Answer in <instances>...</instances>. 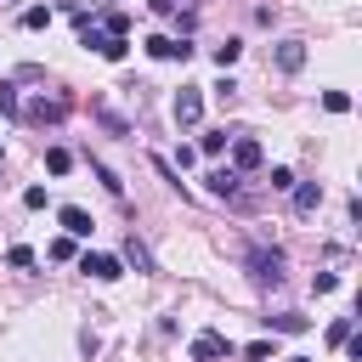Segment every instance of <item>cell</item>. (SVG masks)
<instances>
[{"label":"cell","instance_id":"obj_1","mask_svg":"<svg viewBox=\"0 0 362 362\" xmlns=\"http://www.w3.org/2000/svg\"><path fill=\"white\" fill-rule=\"evenodd\" d=\"M249 272H255V283H283V272H288V255L272 243V249H249Z\"/></svg>","mask_w":362,"mask_h":362},{"label":"cell","instance_id":"obj_2","mask_svg":"<svg viewBox=\"0 0 362 362\" xmlns=\"http://www.w3.org/2000/svg\"><path fill=\"white\" fill-rule=\"evenodd\" d=\"M170 113H175V124H181V130H192V124L204 119V90H198V85H181V90H175V102H170Z\"/></svg>","mask_w":362,"mask_h":362},{"label":"cell","instance_id":"obj_3","mask_svg":"<svg viewBox=\"0 0 362 362\" xmlns=\"http://www.w3.org/2000/svg\"><path fill=\"white\" fill-rule=\"evenodd\" d=\"M79 272L85 277H96V283H113V277H124V266H119V255H79Z\"/></svg>","mask_w":362,"mask_h":362},{"label":"cell","instance_id":"obj_4","mask_svg":"<svg viewBox=\"0 0 362 362\" xmlns=\"http://www.w3.org/2000/svg\"><path fill=\"white\" fill-rule=\"evenodd\" d=\"M187 356H192V362H221V356H232V339H226V334H198V339L187 345Z\"/></svg>","mask_w":362,"mask_h":362},{"label":"cell","instance_id":"obj_5","mask_svg":"<svg viewBox=\"0 0 362 362\" xmlns=\"http://www.w3.org/2000/svg\"><path fill=\"white\" fill-rule=\"evenodd\" d=\"M226 147H232V170H238V175H243V170H260V158H266L255 136H232Z\"/></svg>","mask_w":362,"mask_h":362},{"label":"cell","instance_id":"obj_6","mask_svg":"<svg viewBox=\"0 0 362 362\" xmlns=\"http://www.w3.org/2000/svg\"><path fill=\"white\" fill-rule=\"evenodd\" d=\"M147 57H158V62H187L192 45H187V40H170V34H153V40H147Z\"/></svg>","mask_w":362,"mask_h":362},{"label":"cell","instance_id":"obj_7","mask_svg":"<svg viewBox=\"0 0 362 362\" xmlns=\"http://www.w3.org/2000/svg\"><path fill=\"white\" fill-rule=\"evenodd\" d=\"M57 221H62V232H68V238H90V232H96V221H90L79 204H62V209H57Z\"/></svg>","mask_w":362,"mask_h":362},{"label":"cell","instance_id":"obj_8","mask_svg":"<svg viewBox=\"0 0 362 362\" xmlns=\"http://www.w3.org/2000/svg\"><path fill=\"white\" fill-rule=\"evenodd\" d=\"M272 62H277L283 74H300V68H305V40H283V45L272 51Z\"/></svg>","mask_w":362,"mask_h":362},{"label":"cell","instance_id":"obj_9","mask_svg":"<svg viewBox=\"0 0 362 362\" xmlns=\"http://www.w3.org/2000/svg\"><path fill=\"white\" fill-rule=\"evenodd\" d=\"M204 181H209V192H215V198H238V181H243V175L226 164V170H209Z\"/></svg>","mask_w":362,"mask_h":362},{"label":"cell","instance_id":"obj_10","mask_svg":"<svg viewBox=\"0 0 362 362\" xmlns=\"http://www.w3.org/2000/svg\"><path fill=\"white\" fill-rule=\"evenodd\" d=\"M266 328H272V334H305L311 317H300V311H277V317H266Z\"/></svg>","mask_w":362,"mask_h":362},{"label":"cell","instance_id":"obj_11","mask_svg":"<svg viewBox=\"0 0 362 362\" xmlns=\"http://www.w3.org/2000/svg\"><path fill=\"white\" fill-rule=\"evenodd\" d=\"M28 113H34V119H40V124H57V119H62V113H68V102H62V96H51V102H45V96H40V102H34V107H28Z\"/></svg>","mask_w":362,"mask_h":362},{"label":"cell","instance_id":"obj_12","mask_svg":"<svg viewBox=\"0 0 362 362\" xmlns=\"http://www.w3.org/2000/svg\"><path fill=\"white\" fill-rule=\"evenodd\" d=\"M288 192H294V209H300V215H311V209L322 204V187H317V181H305V187H288Z\"/></svg>","mask_w":362,"mask_h":362},{"label":"cell","instance_id":"obj_13","mask_svg":"<svg viewBox=\"0 0 362 362\" xmlns=\"http://www.w3.org/2000/svg\"><path fill=\"white\" fill-rule=\"evenodd\" d=\"M96 51H102L107 62H124V57H130V40H124V34H102V45H96Z\"/></svg>","mask_w":362,"mask_h":362},{"label":"cell","instance_id":"obj_14","mask_svg":"<svg viewBox=\"0 0 362 362\" xmlns=\"http://www.w3.org/2000/svg\"><path fill=\"white\" fill-rule=\"evenodd\" d=\"M124 260H130L136 272H153V255H147V243H136V232L124 238Z\"/></svg>","mask_w":362,"mask_h":362},{"label":"cell","instance_id":"obj_15","mask_svg":"<svg viewBox=\"0 0 362 362\" xmlns=\"http://www.w3.org/2000/svg\"><path fill=\"white\" fill-rule=\"evenodd\" d=\"M238 57H243V40H226V45H215V68H221V74H226Z\"/></svg>","mask_w":362,"mask_h":362},{"label":"cell","instance_id":"obj_16","mask_svg":"<svg viewBox=\"0 0 362 362\" xmlns=\"http://www.w3.org/2000/svg\"><path fill=\"white\" fill-rule=\"evenodd\" d=\"M226 141H232L226 130H204V136H198V153H209V158H215V153H226Z\"/></svg>","mask_w":362,"mask_h":362},{"label":"cell","instance_id":"obj_17","mask_svg":"<svg viewBox=\"0 0 362 362\" xmlns=\"http://www.w3.org/2000/svg\"><path fill=\"white\" fill-rule=\"evenodd\" d=\"M45 170H51V175H68V170H74V153H68V147H51V153H45Z\"/></svg>","mask_w":362,"mask_h":362},{"label":"cell","instance_id":"obj_18","mask_svg":"<svg viewBox=\"0 0 362 362\" xmlns=\"http://www.w3.org/2000/svg\"><path fill=\"white\" fill-rule=\"evenodd\" d=\"M90 170H96V181H102V187H107L113 198H124V181H119V175H113V170H107L102 158H90Z\"/></svg>","mask_w":362,"mask_h":362},{"label":"cell","instance_id":"obj_19","mask_svg":"<svg viewBox=\"0 0 362 362\" xmlns=\"http://www.w3.org/2000/svg\"><path fill=\"white\" fill-rule=\"evenodd\" d=\"M51 260H79V249H74V238L62 232V238H51V249H45Z\"/></svg>","mask_w":362,"mask_h":362},{"label":"cell","instance_id":"obj_20","mask_svg":"<svg viewBox=\"0 0 362 362\" xmlns=\"http://www.w3.org/2000/svg\"><path fill=\"white\" fill-rule=\"evenodd\" d=\"M6 266L28 272V266H34V249H28V243H11V249H6Z\"/></svg>","mask_w":362,"mask_h":362},{"label":"cell","instance_id":"obj_21","mask_svg":"<svg viewBox=\"0 0 362 362\" xmlns=\"http://www.w3.org/2000/svg\"><path fill=\"white\" fill-rule=\"evenodd\" d=\"M45 23H51V6H28V11H23V28H28V34L45 28Z\"/></svg>","mask_w":362,"mask_h":362},{"label":"cell","instance_id":"obj_22","mask_svg":"<svg viewBox=\"0 0 362 362\" xmlns=\"http://www.w3.org/2000/svg\"><path fill=\"white\" fill-rule=\"evenodd\" d=\"M266 181H272V192H288V187H294V170H288V164H272Z\"/></svg>","mask_w":362,"mask_h":362},{"label":"cell","instance_id":"obj_23","mask_svg":"<svg viewBox=\"0 0 362 362\" xmlns=\"http://www.w3.org/2000/svg\"><path fill=\"white\" fill-rule=\"evenodd\" d=\"M0 113H11V119L23 113V102H17V85H6V79H0Z\"/></svg>","mask_w":362,"mask_h":362},{"label":"cell","instance_id":"obj_24","mask_svg":"<svg viewBox=\"0 0 362 362\" xmlns=\"http://www.w3.org/2000/svg\"><path fill=\"white\" fill-rule=\"evenodd\" d=\"M102 34H130V17H124V11H107V17H102Z\"/></svg>","mask_w":362,"mask_h":362},{"label":"cell","instance_id":"obj_25","mask_svg":"<svg viewBox=\"0 0 362 362\" xmlns=\"http://www.w3.org/2000/svg\"><path fill=\"white\" fill-rule=\"evenodd\" d=\"M345 339H351V317H334L328 322V345H345Z\"/></svg>","mask_w":362,"mask_h":362},{"label":"cell","instance_id":"obj_26","mask_svg":"<svg viewBox=\"0 0 362 362\" xmlns=\"http://www.w3.org/2000/svg\"><path fill=\"white\" fill-rule=\"evenodd\" d=\"M322 107H328V113H345L351 96H345V90H322Z\"/></svg>","mask_w":362,"mask_h":362},{"label":"cell","instance_id":"obj_27","mask_svg":"<svg viewBox=\"0 0 362 362\" xmlns=\"http://www.w3.org/2000/svg\"><path fill=\"white\" fill-rule=\"evenodd\" d=\"M311 288H317V294H334V288H339V277H334V272H317V277H311Z\"/></svg>","mask_w":362,"mask_h":362},{"label":"cell","instance_id":"obj_28","mask_svg":"<svg viewBox=\"0 0 362 362\" xmlns=\"http://www.w3.org/2000/svg\"><path fill=\"white\" fill-rule=\"evenodd\" d=\"M243 356H249V362H266V356H272V339H255V345H243Z\"/></svg>","mask_w":362,"mask_h":362},{"label":"cell","instance_id":"obj_29","mask_svg":"<svg viewBox=\"0 0 362 362\" xmlns=\"http://www.w3.org/2000/svg\"><path fill=\"white\" fill-rule=\"evenodd\" d=\"M288 362H311V356H288Z\"/></svg>","mask_w":362,"mask_h":362},{"label":"cell","instance_id":"obj_30","mask_svg":"<svg viewBox=\"0 0 362 362\" xmlns=\"http://www.w3.org/2000/svg\"><path fill=\"white\" fill-rule=\"evenodd\" d=\"M0 153H6V147H0Z\"/></svg>","mask_w":362,"mask_h":362}]
</instances>
